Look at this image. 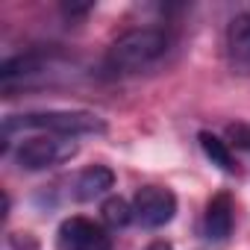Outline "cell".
I'll use <instances>...</instances> for the list:
<instances>
[{"label":"cell","mask_w":250,"mask_h":250,"mask_svg":"<svg viewBox=\"0 0 250 250\" xmlns=\"http://www.w3.org/2000/svg\"><path fill=\"white\" fill-rule=\"evenodd\" d=\"M133 212H136V221L142 227L159 229V227H165V224L174 221V215H177V197H174L171 188L145 186L133 197Z\"/></svg>","instance_id":"277c9868"},{"label":"cell","mask_w":250,"mask_h":250,"mask_svg":"<svg viewBox=\"0 0 250 250\" xmlns=\"http://www.w3.org/2000/svg\"><path fill=\"white\" fill-rule=\"evenodd\" d=\"M133 218H136V212H133V203H127L124 197H109V200L103 203V221H106L109 227H115V229L127 227Z\"/></svg>","instance_id":"30bf717a"},{"label":"cell","mask_w":250,"mask_h":250,"mask_svg":"<svg viewBox=\"0 0 250 250\" xmlns=\"http://www.w3.org/2000/svg\"><path fill=\"white\" fill-rule=\"evenodd\" d=\"M77 142L65 136H33L15 147V162L24 171H47L77 156Z\"/></svg>","instance_id":"3957f363"},{"label":"cell","mask_w":250,"mask_h":250,"mask_svg":"<svg viewBox=\"0 0 250 250\" xmlns=\"http://www.w3.org/2000/svg\"><path fill=\"white\" fill-rule=\"evenodd\" d=\"M112 186H115V174H112L106 165H91V168H85V171L77 177V183H74V197L83 200V203H91V200L103 197Z\"/></svg>","instance_id":"ba28073f"},{"label":"cell","mask_w":250,"mask_h":250,"mask_svg":"<svg viewBox=\"0 0 250 250\" xmlns=\"http://www.w3.org/2000/svg\"><path fill=\"white\" fill-rule=\"evenodd\" d=\"M227 65L238 77H250V15H235L224 39Z\"/></svg>","instance_id":"8992f818"},{"label":"cell","mask_w":250,"mask_h":250,"mask_svg":"<svg viewBox=\"0 0 250 250\" xmlns=\"http://www.w3.org/2000/svg\"><path fill=\"white\" fill-rule=\"evenodd\" d=\"M145 250H174V247H171L168 241H150V244H147Z\"/></svg>","instance_id":"7c38bea8"},{"label":"cell","mask_w":250,"mask_h":250,"mask_svg":"<svg viewBox=\"0 0 250 250\" xmlns=\"http://www.w3.org/2000/svg\"><path fill=\"white\" fill-rule=\"evenodd\" d=\"M197 142H200L203 153L212 159V165H218V168H221V171H227V174H232V171H235V159H232V153H229L227 142H221L218 136H212V133H206V130L197 136Z\"/></svg>","instance_id":"9c48e42d"},{"label":"cell","mask_w":250,"mask_h":250,"mask_svg":"<svg viewBox=\"0 0 250 250\" xmlns=\"http://www.w3.org/2000/svg\"><path fill=\"white\" fill-rule=\"evenodd\" d=\"M171 50V36L159 27H136L121 33L103 59V68L112 77H133L142 71H150L153 65H159L165 59V53Z\"/></svg>","instance_id":"6da1fadb"},{"label":"cell","mask_w":250,"mask_h":250,"mask_svg":"<svg viewBox=\"0 0 250 250\" xmlns=\"http://www.w3.org/2000/svg\"><path fill=\"white\" fill-rule=\"evenodd\" d=\"M229 139L235 142V147H241V150H250V127L247 124H229Z\"/></svg>","instance_id":"8fae6325"},{"label":"cell","mask_w":250,"mask_h":250,"mask_svg":"<svg viewBox=\"0 0 250 250\" xmlns=\"http://www.w3.org/2000/svg\"><path fill=\"white\" fill-rule=\"evenodd\" d=\"M232 232V197L227 191L215 194L206 203V215H203V235L212 241H224Z\"/></svg>","instance_id":"52a82bcc"},{"label":"cell","mask_w":250,"mask_h":250,"mask_svg":"<svg viewBox=\"0 0 250 250\" xmlns=\"http://www.w3.org/2000/svg\"><path fill=\"white\" fill-rule=\"evenodd\" d=\"M24 130H42L44 136H103L106 121L85 109H44V112H27V115H9L3 121V139L9 142L15 133Z\"/></svg>","instance_id":"7a4b0ae2"},{"label":"cell","mask_w":250,"mask_h":250,"mask_svg":"<svg viewBox=\"0 0 250 250\" xmlns=\"http://www.w3.org/2000/svg\"><path fill=\"white\" fill-rule=\"evenodd\" d=\"M59 250H112V238L88 218H68L59 227Z\"/></svg>","instance_id":"5b68a950"}]
</instances>
